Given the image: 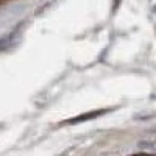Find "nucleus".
Returning <instances> with one entry per match:
<instances>
[{
    "instance_id": "1",
    "label": "nucleus",
    "mask_w": 156,
    "mask_h": 156,
    "mask_svg": "<svg viewBox=\"0 0 156 156\" xmlns=\"http://www.w3.org/2000/svg\"><path fill=\"white\" fill-rule=\"evenodd\" d=\"M103 112H105V111H94V112H89V114H84V115L76 117V119L70 120L69 123H76V122H81V120H87L89 117H97V115H100V114H103Z\"/></svg>"
},
{
    "instance_id": "2",
    "label": "nucleus",
    "mask_w": 156,
    "mask_h": 156,
    "mask_svg": "<svg viewBox=\"0 0 156 156\" xmlns=\"http://www.w3.org/2000/svg\"><path fill=\"white\" fill-rule=\"evenodd\" d=\"M136 156H151V154H136Z\"/></svg>"
}]
</instances>
